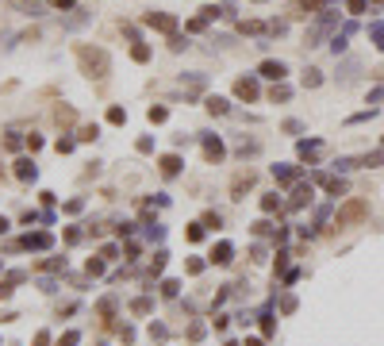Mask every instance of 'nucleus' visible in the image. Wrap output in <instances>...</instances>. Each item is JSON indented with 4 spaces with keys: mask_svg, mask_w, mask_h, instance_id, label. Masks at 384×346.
Wrapping results in <instances>:
<instances>
[{
    "mask_svg": "<svg viewBox=\"0 0 384 346\" xmlns=\"http://www.w3.org/2000/svg\"><path fill=\"white\" fill-rule=\"evenodd\" d=\"M73 54H77V62H81V69H85L89 77L104 81V77L111 73V58H108V54H104L100 47H85V43H81V47L73 50Z\"/></svg>",
    "mask_w": 384,
    "mask_h": 346,
    "instance_id": "1",
    "label": "nucleus"
},
{
    "mask_svg": "<svg viewBox=\"0 0 384 346\" xmlns=\"http://www.w3.org/2000/svg\"><path fill=\"white\" fill-rule=\"evenodd\" d=\"M365 200H350V204H342L338 208V227H350V223H357V219H365Z\"/></svg>",
    "mask_w": 384,
    "mask_h": 346,
    "instance_id": "2",
    "label": "nucleus"
},
{
    "mask_svg": "<svg viewBox=\"0 0 384 346\" xmlns=\"http://www.w3.org/2000/svg\"><path fill=\"white\" fill-rule=\"evenodd\" d=\"M142 23H146V27H158V31H169V35L177 31V19H173V16H165V12H146V16H142Z\"/></svg>",
    "mask_w": 384,
    "mask_h": 346,
    "instance_id": "3",
    "label": "nucleus"
},
{
    "mask_svg": "<svg viewBox=\"0 0 384 346\" xmlns=\"http://www.w3.org/2000/svg\"><path fill=\"white\" fill-rule=\"evenodd\" d=\"M234 97L238 100H258V81H254V77H238V81H234Z\"/></svg>",
    "mask_w": 384,
    "mask_h": 346,
    "instance_id": "4",
    "label": "nucleus"
},
{
    "mask_svg": "<svg viewBox=\"0 0 384 346\" xmlns=\"http://www.w3.org/2000/svg\"><path fill=\"white\" fill-rule=\"evenodd\" d=\"M330 23H334V16H323V19H319V23L307 31V47H319V39H323V35L330 31Z\"/></svg>",
    "mask_w": 384,
    "mask_h": 346,
    "instance_id": "5",
    "label": "nucleus"
},
{
    "mask_svg": "<svg viewBox=\"0 0 384 346\" xmlns=\"http://www.w3.org/2000/svg\"><path fill=\"white\" fill-rule=\"evenodd\" d=\"M50 243H54V239H50L46 231H39V235H27V239H23V243H15V247H27V250H46Z\"/></svg>",
    "mask_w": 384,
    "mask_h": 346,
    "instance_id": "6",
    "label": "nucleus"
},
{
    "mask_svg": "<svg viewBox=\"0 0 384 346\" xmlns=\"http://www.w3.org/2000/svg\"><path fill=\"white\" fill-rule=\"evenodd\" d=\"M204 158H208V162H219L223 158V143L215 135H204Z\"/></svg>",
    "mask_w": 384,
    "mask_h": 346,
    "instance_id": "7",
    "label": "nucleus"
},
{
    "mask_svg": "<svg viewBox=\"0 0 384 346\" xmlns=\"http://www.w3.org/2000/svg\"><path fill=\"white\" fill-rule=\"evenodd\" d=\"M35 173H39V169H35L31 158H19V162H15V177H19V181H35Z\"/></svg>",
    "mask_w": 384,
    "mask_h": 346,
    "instance_id": "8",
    "label": "nucleus"
},
{
    "mask_svg": "<svg viewBox=\"0 0 384 346\" xmlns=\"http://www.w3.org/2000/svg\"><path fill=\"white\" fill-rule=\"evenodd\" d=\"M250 185H254V173H250V169H246V173H238V177H234V185H230V193H234V200H242V193H246Z\"/></svg>",
    "mask_w": 384,
    "mask_h": 346,
    "instance_id": "9",
    "label": "nucleus"
},
{
    "mask_svg": "<svg viewBox=\"0 0 384 346\" xmlns=\"http://www.w3.org/2000/svg\"><path fill=\"white\" fill-rule=\"evenodd\" d=\"M304 204H311V185H300L296 193H292V200H288V208L296 212V208H304Z\"/></svg>",
    "mask_w": 384,
    "mask_h": 346,
    "instance_id": "10",
    "label": "nucleus"
},
{
    "mask_svg": "<svg viewBox=\"0 0 384 346\" xmlns=\"http://www.w3.org/2000/svg\"><path fill=\"white\" fill-rule=\"evenodd\" d=\"M230 258H234V247H230V243H219V247L212 250V262H215V265H227Z\"/></svg>",
    "mask_w": 384,
    "mask_h": 346,
    "instance_id": "11",
    "label": "nucleus"
},
{
    "mask_svg": "<svg viewBox=\"0 0 384 346\" xmlns=\"http://www.w3.org/2000/svg\"><path fill=\"white\" fill-rule=\"evenodd\" d=\"M261 77L280 81V77H284V62H261Z\"/></svg>",
    "mask_w": 384,
    "mask_h": 346,
    "instance_id": "12",
    "label": "nucleus"
},
{
    "mask_svg": "<svg viewBox=\"0 0 384 346\" xmlns=\"http://www.w3.org/2000/svg\"><path fill=\"white\" fill-rule=\"evenodd\" d=\"M162 173H165V177L181 173V158H177V154H165V158H162Z\"/></svg>",
    "mask_w": 384,
    "mask_h": 346,
    "instance_id": "13",
    "label": "nucleus"
},
{
    "mask_svg": "<svg viewBox=\"0 0 384 346\" xmlns=\"http://www.w3.org/2000/svg\"><path fill=\"white\" fill-rule=\"evenodd\" d=\"M208 112H212V115H227L230 108H227V100H223V97H208Z\"/></svg>",
    "mask_w": 384,
    "mask_h": 346,
    "instance_id": "14",
    "label": "nucleus"
},
{
    "mask_svg": "<svg viewBox=\"0 0 384 346\" xmlns=\"http://www.w3.org/2000/svg\"><path fill=\"white\" fill-rule=\"evenodd\" d=\"M276 181H296V165H273Z\"/></svg>",
    "mask_w": 384,
    "mask_h": 346,
    "instance_id": "15",
    "label": "nucleus"
},
{
    "mask_svg": "<svg viewBox=\"0 0 384 346\" xmlns=\"http://www.w3.org/2000/svg\"><path fill=\"white\" fill-rule=\"evenodd\" d=\"M261 335H265V339H273V335H276V319L269 315V312H261Z\"/></svg>",
    "mask_w": 384,
    "mask_h": 346,
    "instance_id": "16",
    "label": "nucleus"
},
{
    "mask_svg": "<svg viewBox=\"0 0 384 346\" xmlns=\"http://www.w3.org/2000/svg\"><path fill=\"white\" fill-rule=\"evenodd\" d=\"M165 258H169L165 250H158V254H154V262H150V269H146L150 277H158V273H162V269H165Z\"/></svg>",
    "mask_w": 384,
    "mask_h": 346,
    "instance_id": "17",
    "label": "nucleus"
},
{
    "mask_svg": "<svg viewBox=\"0 0 384 346\" xmlns=\"http://www.w3.org/2000/svg\"><path fill=\"white\" fill-rule=\"evenodd\" d=\"M319 181H323V189H327V193H334V197H338V193H346V185H342L338 177H319Z\"/></svg>",
    "mask_w": 384,
    "mask_h": 346,
    "instance_id": "18",
    "label": "nucleus"
},
{
    "mask_svg": "<svg viewBox=\"0 0 384 346\" xmlns=\"http://www.w3.org/2000/svg\"><path fill=\"white\" fill-rule=\"evenodd\" d=\"M150 308H154V304H150V297H138L135 304H131V312H135V315H146Z\"/></svg>",
    "mask_w": 384,
    "mask_h": 346,
    "instance_id": "19",
    "label": "nucleus"
},
{
    "mask_svg": "<svg viewBox=\"0 0 384 346\" xmlns=\"http://www.w3.org/2000/svg\"><path fill=\"white\" fill-rule=\"evenodd\" d=\"M300 158H319V143H300Z\"/></svg>",
    "mask_w": 384,
    "mask_h": 346,
    "instance_id": "20",
    "label": "nucleus"
},
{
    "mask_svg": "<svg viewBox=\"0 0 384 346\" xmlns=\"http://www.w3.org/2000/svg\"><path fill=\"white\" fill-rule=\"evenodd\" d=\"M100 315H104V319L115 315V297H104V300H100Z\"/></svg>",
    "mask_w": 384,
    "mask_h": 346,
    "instance_id": "21",
    "label": "nucleus"
},
{
    "mask_svg": "<svg viewBox=\"0 0 384 346\" xmlns=\"http://www.w3.org/2000/svg\"><path fill=\"white\" fill-rule=\"evenodd\" d=\"M43 269H46V273H58V269H65V258H46V262H43Z\"/></svg>",
    "mask_w": 384,
    "mask_h": 346,
    "instance_id": "22",
    "label": "nucleus"
},
{
    "mask_svg": "<svg viewBox=\"0 0 384 346\" xmlns=\"http://www.w3.org/2000/svg\"><path fill=\"white\" fill-rule=\"evenodd\" d=\"M238 154L246 158V154H258V143L254 139H238Z\"/></svg>",
    "mask_w": 384,
    "mask_h": 346,
    "instance_id": "23",
    "label": "nucleus"
},
{
    "mask_svg": "<svg viewBox=\"0 0 384 346\" xmlns=\"http://www.w3.org/2000/svg\"><path fill=\"white\" fill-rule=\"evenodd\" d=\"M85 19H89V12H85V8H77V16H69V19H65V27H81Z\"/></svg>",
    "mask_w": 384,
    "mask_h": 346,
    "instance_id": "24",
    "label": "nucleus"
},
{
    "mask_svg": "<svg viewBox=\"0 0 384 346\" xmlns=\"http://www.w3.org/2000/svg\"><path fill=\"white\" fill-rule=\"evenodd\" d=\"M319 81H323V77H319V69H304V85H307V89H315Z\"/></svg>",
    "mask_w": 384,
    "mask_h": 346,
    "instance_id": "25",
    "label": "nucleus"
},
{
    "mask_svg": "<svg viewBox=\"0 0 384 346\" xmlns=\"http://www.w3.org/2000/svg\"><path fill=\"white\" fill-rule=\"evenodd\" d=\"M85 269H89V277H100V273H104V262H100V258H89Z\"/></svg>",
    "mask_w": 384,
    "mask_h": 346,
    "instance_id": "26",
    "label": "nucleus"
},
{
    "mask_svg": "<svg viewBox=\"0 0 384 346\" xmlns=\"http://www.w3.org/2000/svg\"><path fill=\"white\" fill-rule=\"evenodd\" d=\"M276 208H280V197H261V212H276Z\"/></svg>",
    "mask_w": 384,
    "mask_h": 346,
    "instance_id": "27",
    "label": "nucleus"
},
{
    "mask_svg": "<svg viewBox=\"0 0 384 346\" xmlns=\"http://www.w3.org/2000/svg\"><path fill=\"white\" fill-rule=\"evenodd\" d=\"M131 58H135V62H150V47H142V43H138V47L131 50Z\"/></svg>",
    "mask_w": 384,
    "mask_h": 346,
    "instance_id": "28",
    "label": "nucleus"
},
{
    "mask_svg": "<svg viewBox=\"0 0 384 346\" xmlns=\"http://www.w3.org/2000/svg\"><path fill=\"white\" fill-rule=\"evenodd\" d=\"M177 293H181V285H177V281H162V297H177Z\"/></svg>",
    "mask_w": 384,
    "mask_h": 346,
    "instance_id": "29",
    "label": "nucleus"
},
{
    "mask_svg": "<svg viewBox=\"0 0 384 346\" xmlns=\"http://www.w3.org/2000/svg\"><path fill=\"white\" fill-rule=\"evenodd\" d=\"M200 339H204V323H192L188 327V343H200Z\"/></svg>",
    "mask_w": 384,
    "mask_h": 346,
    "instance_id": "30",
    "label": "nucleus"
},
{
    "mask_svg": "<svg viewBox=\"0 0 384 346\" xmlns=\"http://www.w3.org/2000/svg\"><path fill=\"white\" fill-rule=\"evenodd\" d=\"M12 293H15V281H12V277H8V281H0V300H8Z\"/></svg>",
    "mask_w": 384,
    "mask_h": 346,
    "instance_id": "31",
    "label": "nucleus"
},
{
    "mask_svg": "<svg viewBox=\"0 0 384 346\" xmlns=\"http://www.w3.org/2000/svg\"><path fill=\"white\" fill-rule=\"evenodd\" d=\"M123 119H127L123 108H108V123H123Z\"/></svg>",
    "mask_w": 384,
    "mask_h": 346,
    "instance_id": "32",
    "label": "nucleus"
},
{
    "mask_svg": "<svg viewBox=\"0 0 384 346\" xmlns=\"http://www.w3.org/2000/svg\"><path fill=\"white\" fill-rule=\"evenodd\" d=\"M165 119H169L165 108H150V123H165Z\"/></svg>",
    "mask_w": 384,
    "mask_h": 346,
    "instance_id": "33",
    "label": "nucleus"
},
{
    "mask_svg": "<svg viewBox=\"0 0 384 346\" xmlns=\"http://www.w3.org/2000/svg\"><path fill=\"white\" fill-rule=\"evenodd\" d=\"M81 343V335H77V331H65V335H61V343L58 346H77Z\"/></svg>",
    "mask_w": 384,
    "mask_h": 346,
    "instance_id": "34",
    "label": "nucleus"
},
{
    "mask_svg": "<svg viewBox=\"0 0 384 346\" xmlns=\"http://www.w3.org/2000/svg\"><path fill=\"white\" fill-rule=\"evenodd\" d=\"M208 23H212V19H208V16H196V19H192V23H188V31H204V27H208Z\"/></svg>",
    "mask_w": 384,
    "mask_h": 346,
    "instance_id": "35",
    "label": "nucleus"
},
{
    "mask_svg": "<svg viewBox=\"0 0 384 346\" xmlns=\"http://www.w3.org/2000/svg\"><path fill=\"white\" fill-rule=\"evenodd\" d=\"M96 135H100V131H96V123H92V127H81V135H77V139H85V143H92Z\"/></svg>",
    "mask_w": 384,
    "mask_h": 346,
    "instance_id": "36",
    "label": "nucleus"
},
{
    "mask_svg": "<svg viewBox=\"0 0 384 346\" xmlns=\"http://www.w3.org/2000/svg\"><path fill=\"white\" fill-rule=\"evenodd\" d=\"M188 239L200 243V239H204V223H192V227H188Z\"/></svg>",
    "mask_w": 384,
    "mask_h": 346,
    "instance_id": "37",
    "label": "nucleus"
},
{
    "mask_svg": "<svg viewBox=\"0 0 384 346\" xmlns=\"http://www.w3.org/2000/svg\"><path fill=\"white\" fill-rule=\"evenodd\" d=\"M184 269H188V273H204V258H188Z\"/></svg>",
    "mask_w": 384,
    "mask_h": 346,
    "instance_id": "38",
    "label": "nucleus"
},
{
    "mask_svg": "<svg viewBox=\"0 0 384 346\" xmlns=\"http://www.w3.org/2000/svg\"><path fill=\"white\" fill-rule=\"evenodd\" d=\"M54 115H58V123H73V108H58Z\"/></svg>",
    "mask_w": 384,
    "mask_h": 346,
    "instance_id": "39",
    "label": "nucleus"
},
{
    "mask_svg": "<svg viewBox=\"0 0 384 346\" xmlns=\"http://www.w3.org/2000/svg\"><path fill=\"white\" fill-rule=\"evenodd\" d=\"M65 239H69V243H81V239H85V231H81V227H69V231H65Z\"/></svg>",
    "mask_w": 384,
    "mask_h": 346,
    "instance_id": "40",
    "label": "nucleus"
},
{
    "mask_svg": "<svg viewBox=\"0 0 384 346\" xmlns=\"http://www.w3.org/2000/svg\"><path fill=\"white\" fill-rule=\"evenodd\" d=\"M269 97H273V104H276V100H288V89H284V85H273V93H269Z\"/></svg>",
    "mask_w": 384,
    "mask_h": 346,
    "instance_id": "41",
    "label": "nucleus"
},
{
    "mask_svg": "<svg viewBox=\"0 0 384 346\" xmlns=\"http://www.w3.org/2000/svg\"><path fill=\"white\" fill-rule=\"evenodd\" d=\"M19 143H23V139H19V135H15V131H12V135H8V139H4V147H8V150H19Z\"/></svg>",
    "mask_w": 384,
    "mask_h": 346,
    "instance_id": "42",
    "label": "nucleus"
},
{
    "mask_svg": "<svg viewBox=\"0 0 384 346\" xmlns=\"http://www.w3.org/2000/svg\"><path fill=\"white\" fill-rule=\"evenodd\" d=\"M150 339H165V323H150Z\"/></svg>",
    "mask_w": 384,
    "mask_h": 346,
    "instance_id": "43",
    "label": "nucleus"
},
{
    "mask_svg": "<svg viewBox=\"0 0 384 346\" xmlns=\"http://www.w3.org/2000/svg\"><path fill=\"white\" fill-rule=\"evenodd\" d=\"M284 131H288V135H296V131H304V123H300V119H288V123H284Z\"/></svg>",
    "mask_w": 384,
    "mask_h": 346,
    "instance_id": "44",
    "label": "nucleus"
},
{
    "mask_svg": "<svg viewBox=\"0 0 384 346\" xmlns=\"http://www.w3.org/2000/svg\"><path fill=\"white\" fill-rule=\"evenodd\" d=\"M81 208H85V200H69V204H65V212H69V215H77Z\"/></svg>",
    "mask_w": 384,
    "mask_h": 346,
    "instance_id": "45",
    "label": "nucleus"
},
{
    "mask_svg": "<svg viewBox=\"0 0 384 346\" xmlns=\"http://www.w3.org/2000/svg\"><path fill=\"white\" fill-rule=\"evenodd\" d=\"M73 150V139H58V154H69Z\"/></svg>",
    "mask_w": 384,
    "mask_h": 346,
    "instance_id": "46",
    "label": "nucleus"
},
{
    "mask_svg": "<svg viewBox=\"0 0 384 346\" xmlns=\"http://www.w3.org/2000/svg\"><path fill=\"white\" fill-rule=\"evenodd\" d=\"M296 308V297H280V312H292Z\"/></svg>",
    "mask_w": 384,
    "mask_h": 346,
    "instance_id": "47",
    "label": "nucleus"
},
{
    "mask_svg": "<svg viewBox=\"0 0 384 346\" xmlns=\"http://www.w3.org/2000/svg\"><path fill=\"white\" fill-rule=\"evenodd\" d=\"M35 346H50V335H46V331H39V335H35Z\"/></svg>",
    "mask_w": 384,
    "mask_h": 346,
    "instance_id": "48",
    "label": "nucleus"
},
{
    "mask_svg": "<svg viewBox=\"0 0 384 346\" xmlns=\"http://www.w3.org/2000/svg\"><path fill=\"white\" fill-rule=\"evenodd\" d=\"M50 4H54V8H73L77 0H50Z\"/></svg>",
    "mask_w": 384,
    "mask_h": 346,
    "instance_id": "49",
    "label": "nucleus"
},
{
    "mask_svg": "<svg viewBox=\"0 0 384 346\" xmlns=\"http://www.w3.org/2000/svg\"><path fill=\"white\" fill-rule=\"evenodd\" d=\"M246 346H265V343L261 339H246Z\"/></svg>",
    "mask_w": 384,
    "mask_h": 346,
    "instance_id": "50",
    "label": "nucleus"
},
{
    "mask_svg": "<svg viewBox=\"0 0 384 346\" xmlns=\"http://www.w3.org/2000/svg\"><path fill=\"white\" fill-rule=\"evenodd\" d=\"M4 231H8V219H4V215H0V235H4Z\"/></svg>",
    "mask_w": 384,
    "mask_h": 346,
    "instance_id": "51",
    "label": "nucleus"
},
{
    "mask_svg": "<svg viewBox=\"0 0 384 346\" xmlns=\"http://www.w3.org/2000/svg\"><path fill=\"white\" fill-rule=\"evenodd\" d=\"M223 346H238V343H223Z\"/></svg>",
    "mask_w": 384,
    "mask_h": 346,
    "instance_id": "52",
    "label": "nucleus"
},
{
    "mask_svg": "<svg viewBox=\"0 0 384 346\" xmlns=\"http://www.w3.org/2000/svg\"><path fill=\"white\" fill-rule=\"evenodd\" d=\"M381 77H384V69H381Z\"/></svg>",
    "mask_w": 384,
    "mask_h": 346,
    "instance_id": "53",
    "label": "nucleus"
},
{
    "mask_svg": "<svg viewBox=\"0 0 384 346\" xmlns=\"http://www.w3.org/2000/svg\"><path fill=\"white\" fill-rule=\"evenodd\" d=\"M258 4H261V0H258Z\"/></svg>",
    "mask_w": 384,
    "mask_h": 346,
    "instance_id": "54",
    "label": "nucleus"
}]
</instances>
